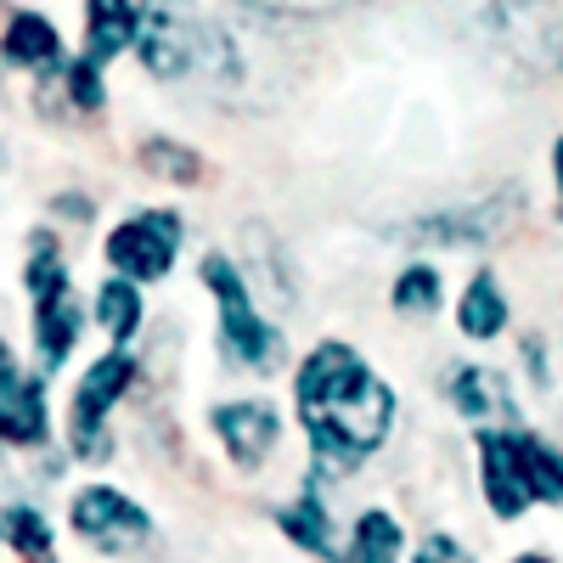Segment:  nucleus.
I'll use <instances>...</instances> for the list:
<instances>
[{
	"instance_id": "obj_28",
	"label": "nucleus",
	"mask_w": 563,
	"mask_h": 563,
	"mask_svg": "<svg viewBox=\"0 0 563 563\" xmlns=\"http://www.w3.org/2000/svg\"><path fill=\"white\" fill-rule=\"evenodd\" d=\"M52 214L57 220H97V203H90L85 192H57L52 198Z\"/></svg>"
},
{
	"instance_id": "obj_20",
	"label": "nucleus",
	"mask_w": 563,
	"mask_h": 563,
	"mask_svg": "<svg viewBox=\"0 0 563 563\" xmlns=\"http://www.w3.org/2000/svg\"><path fill=\"white\" fill-rule=\"evenodd\" d=\"M519 456H525V479L536 507H563V445L547 440L541 429L519 422Z\"/></svg>"
},
{
	"instance_id": "obj_30",
	"label": "nucleus",
	"mask_w": 563,
	"mask_h": 563,
	"mask_svg": "<svg viewBox=\"0 0 563 563\" xmlns=\"http://www.w3.org/2000/svg\"><path fill=\"white\" fill-rule=\"evenodd\" d=\"M0 541H7V536H0Z\"/></svg>"
},
{
	"instance_id": "obj_17",
	"label": "nucleus",
	"mask_w": 563,
	"mask_h": 563,
	"mask_svg": "<svg viewBox=\"0 0 563 563\" xmlns=\"http://www.w3.org/2000/svg\"><path fill=\"white\" fill-rule=\"evenodd\" d=\"M90 321L108 333V350H130L141 339V321H147V299H141L135 282L102 276L97 294H90Z\"/></svg>"
},
{
	"instance_id": "obj_27",
	"label": "nucleus",
	"mask_w": 563,
	"mask_h": 563,
	"mask_svg": "<svg viewBox=\"0 0 563 563\" xmlns=\"http://www.w3.org/2000/svg\"><path fill=\"white\" fill-rule=\"evenodd\" d=\"M547 169H552V220L563 225V130L552 135V153H547Z\"/></svg>"
},
{
	"instance_id": "obj_3",
	"label": "nucleus",
	"mask_w": 563,
	"mask_h": 563,
	"mask_svg": "<svg viewBox=\"0 0 563 563\" xmlns=\"http://www.w3.org/2000/svg\"><path fill=\"white\" fill-rule=\"evenodd\" d=\"M135 57L153 79L175 85V79H198L203 68L225 85H238L243 68H238V45L220 23H203V18H180L169 7H147V23H141V40H135Z\"/></svg>"
},
{
	"instance_id": "obj_18",
	"label": "nucleus",
	"mask_w": 563,
	"mask_h": 563,
	"mask_svg": "<svg viewBox=\"0 0 563 563\" xmlns=\"http://www.w3.org/2000/svg\"><path fill=\"white\" fill-rule=\"evenodd\" d=\"M23 294H29V310H45V305L74 299V271H68V260H63V249H57L52 231H29Z\"/></svg>"
},
{
	"instance_id": "obj_6",
	"label": "nucleus",
	"mask_w": 563,
	"mask_h": 563,
	"mask_svg": "<svg viewBox=\"0 0 563 563\" xmlns=\"http://www.w3.org/2000/svg\"><path fill=\"white\" fill-rule=\"evenodd\" d=\"M68 530L85 541V547H97L108 558H130L153 541V512L141 507L135 496H124L119 485L108 479H90L74 490L68 501Z\"/></svg>"
},
{
	"instance_id": "obj_8",
	"label": "nucleus",
	"mask_w": 563,
	"mask_h": 563,
	"mask_svg": "<svg viewBox=\"0 0 563 563\" xmlns=\"http://www.w3.org/2000/svg\"><path fill=\"white\" fill-rule=\"evenodd\" d=\"M52 389L23 355L0 339V445L7 451H40L52 445Z\"/></svg>"
},
{
	"instance_id": "obj_15",
	"label": "nucleus",
	"mask_w": 563,
	"mask_h": 563,
	"mask_svg": "<svg viewBox=\"0 0 563 563\" xmlns=\"http://www.w3.org/2000/svg\"><path fill=\"white\" fill-rule=\"evenodd\" d=\"M85 321H90V310H85L79 299L29 310V339H34V372H40V378H52V372L68 366V355H74L79 339H85Z\"/></svg>"
},
{
	"instance_id": "obj_25",
	"label": "nucleus",
	"mask_w": 563,
	"mask_h": 563,
	"mask_svg": "<svg viewBox=\"0 0 563 563\" xmlns=\"http://www.w3.org/2000/svg\"><path fill=\"white\" fill-rule=\"evenodd\" d=\"M519 372H525V384L536 389V395H552V344H547V333H525L519 339Z\"/></svg>"
},
{
	"instance_id": "obj_14",
	"label": "nucleus",
	"mask_w": 563,
	"mask_h": 563,
	"mask_svg": "<svg viewBox=\"0 0 563 563\" xmlns=\"http://www.w3.org/2000/svg\"><path fill=\"white\" fill-rule=\"evenodd\" d=\"M276 530L288 536L299 552L321 558V563H344V541H339V525H333V512H327V501L316 496V479H305V490L294 501H282L276 512Z\"/></svg>"
},
{
	"instance_id": "obj_11",
	"label": "nucleus",
	"mask_w": 563,
	"mask_h": 563,
	"mask_svg": "<svg viewBox=\"0 0 563 563\" xmlns=\"http://www.w3.org/2000/svg\"><path fill=\"white\" fill-rule=\"evenodd\" d=\"M445 400L462 422H525L512 411V389L496 366H479V361H451L445 366Z\"/></svg>"
},
{
	"instance_id": "obj_13",
	"label": "nucleus",
	"mask_w": 563,
	"mask_h": 563,
	"mask_svg": "<svg viewBox=\"0 0 563 563\" xmlns=\"http://www.w3.org/2000/svg\"><path fill=\"white\" fill-rule=\"evenodd\" d=\"M451 321H456V333H462L467 344H496V339H507V327H512L507 282H501L490 265H479L474 276L462 282V294H456V305H451Z\"/></svg>"
},
{
	"instance_id": "obj_7",
	"label": "nucleus",
	"mask_w": 563,
	"mask_h": 563,
	"mask_svg": "<svg viewBox=\"0 0 563 563\" xmlns=\"http://www.w3.org/2000/svg\"><path fill=\"white\" fill-rule=\"evenodd\" d=\"M474 467H479V501L490 507L496 525H519L536 507L525 456H519V422H485L474 429Z\"/></svg>"
},
{
	"instance_id": "obj_26",
	"label": "nucleus",
	"mask_w": 563,
	"mask_h": 563,
	"mask_svg": "<svg viewBox=\"0 0 563 563\" xmlns=\"http://www.w3.org/2000/svg\"><path fill=\"white\" fill-rule=\"evenodd\" d=\"M411 563H474V552H467L451 530H429L411 547Z\"/></svg>"
},
{
	"instance_id": "obj_19",
	"label": "nucleus",
	"mask_w": 563,
	"mask_h": 563,
	"mask_svg": "<svg viewBox=\"0 0 563 563\" xmlns=\"http://www.w3.org/2000/svg\"><path fill=\"white\" fill-rule=\"evenodd\" d=\"M400 558H406V525L389 507H361L350 525L344 563H400Z\"/></svg>"
},
{
	"instance_id": "obj_29",
	"label": "nucleus",
	"mask_w": 563,
	"mask_h": 563,
	"mask_svg": "<svg viewBox=\"0 0 563 563\" xmlns=\"http://www.w3.org/2000/svg\"><path fill=\"white\" fill-rule=\"evenodd\" d=\"M507 563H558V558H552L547 547H525V552H512Z\"/></svg>"
},
{
	"instance_id": "obj_4",
	"label": "nucleus",
	"mask_w": 563,
	"mask_h": 563,
	"mask_svg": "<svg viewBox=\"0 0 563 563\" xmlns=\"http://www.w3.org/2000/svg\"><path fill=\"white\" fill-rule=\"evenodd\" d=\"M135 384H141V361L130 350H102L79 372L74 406H68V451L79 462H108V451H113L108 417L135 395Z\"/></svg>"
},
{
	"instance_id": "obj_23",
	"label": "nucleus",
	"mask_w": 563,
	"mask_h": 563,
	"mask_svg": "<svg viewBox=\"0 0 563 563\" xmlns=\"http://www.w3.org/2000/svg\"><path fill=\"white\" fill-rule=\"evenodd\" d=\"M135 164L147 169L153 180H169V186H198L203 180V153L186 147L175 135H147L135 147Z\"/></svg>"
},
{
	"instance_id": "obj_22",
	"label": "nucleus",
	"mask_w": 563,
	"mask_h": 563,
	"mask_svg": "<svg viewBox=\"0 0 563 563\" xmlns=\"http://www.w3.org/2000/svg\"><path fill=\"white\" fill-rule=\"evenodd\" d=\"M0 536H7V547L23 563H52L57 558V530H52V519H45L34 501H7L0 507Z\"/></svg>"
},
{
	"instance_id": "obj_5",
	"label": "nucleus",
	"mask_w": 563,
	"mask_h": 563,
	"mask_svg": "<svg viewBox=\"0 0 563 563\" xmlns=\"http://www.w3.org/2000/svg\"><path fill=\"white\" fill-rule=\"evenodd\" d=\"M180 243H186V214L169 209V203H153V209H135L124 214L108 243H102V260L113 276L135 282V288H147V282H164L180 260Z\"/></svg>"
},
{
	"instance_id": "obj_21",
	"label": "nucleus",
	"mask_w": 563,
	"mask_h": 563,
	"mask_svg": "<svg viewBox=\"0 0 563 563\" xmlns=\"http://www.w3.org/2000/svg\"><path fill=\"white\" fill-rule=\"evenodd\" d=\"M389 305H395V316H411V321L440 316L445 310V276H440V265L406 260L395 271V282H389Z\"/></svg>"
},
{
	"instance_id": "obj_12",
	"label": "nucleus",
	"mask_w": 563,
	"mask_h": 563,
	"mask_svg": "<svg viewBox=\"0 0 563 563\" xmlns=\"http://www.w3.org/2000/svg\"><path fill=\"white\" fill-rule=\"evenodd\" d=\"M0 63L18 68V74H57L68 68V52H63V29L52 23V12H12L7 29H0Z\"/></svg>"
},
{
	"instance_id": "obj_9",
	"label": "nucleus",
	"mask_w": 563,
	"mask_h": 563,
	"mask_svg": "<svg viewBox=\"0 0 563 563\" xmlns=\"http://www.w3.org/2000/svg\"><path fill=\"white\" fill-rule=\"evenodd\" d=\"M209 429H214L220 451L231 456L238 474H260V467L276 456V445H282V411H276V400H260V395L220 400L209 411Z\"/></svg>"
},
{
	"instance_id": "obj_16",
	"label": "nucleus",
	"mask_w": 563,
	"mask_h": 563,
	"mask_svg": "<svg viewBox=\"0 0 563 563\" xmlns=\"http://www.w3.org/2000/svg\"><path fill=\"white\" fill-rule=\"evenodd\" d=\"M141 23H147V7H130V0H90L85 7V57L108 68L113 57L135 52Z\"/></svg>"
},
{
	"instance_id": "obj_1",
	"label": "nucleus",
	"mask_w": 563,
	"mask_h": 563,
	"mask_svg": "<svg viewBox=\"0 0 563 563\" xmlns=\"http://www.w3.org/2000/svg\"><path fill=\"white\" fill-rule=\"evenodd\" d=\"M294 411L316 467L355 474L366 456L389 445L400 395L372 372V361L350 339H321L294 366Z\"/></svg>"
},
{
	"instance_id": "obj_2",
	"label": "nucleus",
	"mask_w": 563,
	"mask_h": 563,
	"mask_svg": "<svg viewBox=\"0 0 563 563\" xmlns=\"http://www.w3.org/2000/svg\"><path fill=\"white\" fill-rule=\"evenodd\" d=\"M198 282L203 294L214 299V333H220V355L231 366L254 372V378H271V372L288 361V339H282V327L260 310V294L249 271L231 260L225 249H209L198 260Z\"/></svg>"
},
{
	"instance_id": "obj_10",
	"label": "nucleus",
	"mask_w": 563,
	"mask_h": 563,
	"mask_svg": "<svg viewBox=\"0 0 563 563\" xmlns=\"http://www.w3.org/2000/svg\"><path fill=\"white\" fill-rule=\"evenodd\" d=\"M507 214H512V209L496 203V198H485V203H462V209H434V214L411 220V238H417V243H429V249L474 254V249H485L490 238H501Z\"/></svg>"
},
{
	"instance_id": "obj_24",
	"label": "nucleus",
	"mask_w": 563,
	"mask_h": 563,
	"mask_svg": "<svg viewBox=\"0 0 563 563\" xmlns=\"http://www.w3.org/2000/svg\"><path fill=\"white\" fill-rule=\"evenodd\" d=\"M63 90H68L74 113H90V119H97V113L108 108V74L90 63V57H74V63L63 68Z\"/></svg>"
}]
</instances>
